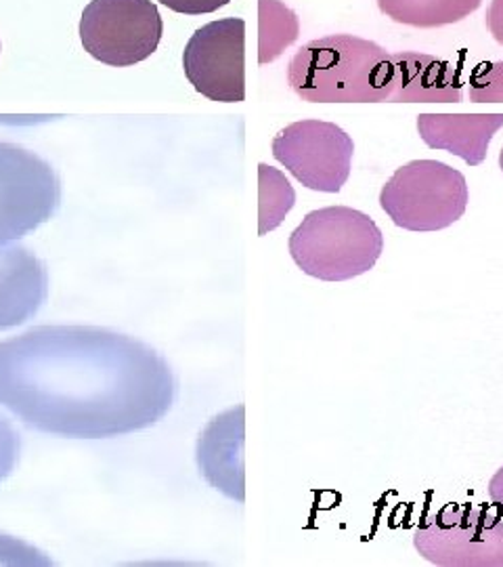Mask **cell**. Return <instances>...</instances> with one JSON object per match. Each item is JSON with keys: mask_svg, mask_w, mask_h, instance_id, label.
<instances>
[{"mask_svg": "<svg viewBox=\"0 0 503 567\" xmlns=\"http://www.w3.org/2000/svg\"><path fill=\"white\" fill-rule=\"evenodd\" d=\"M177 379L160 353L101 326H36L0 341V408L39 433L109 440L160 423Z\"/></svg>", "mask_w": 503, "mask_h": 567, "instance_id": "1", "label": "cell"}, {"mask_svg": "<svg viewBox=\"0 0 503 567\" xmlns=\"http://www.w3.org/2000/svg\"><path fill=\"white\" fill-rule=\"evenodd\" d=\"M287 82L311 103H460V68L413 51L332 34L302 44L287 65Z\"/></svg>", "mask_w": 503, "mask_h": 567, "instance_id": "2", "label": "cell"}, {"mask_svg": "<svg viewBox=\"0 0 503 567\" xmlns=\"http://www.w3.org/2000/svg\"><path fill=\"white\" fill-rule=\"evenodd\" d=\"M383 250V229L369 215L348 206L308 213L290 236L294 264L323 282L359 278L374 269Z\"/></svg>", "mask_w": 503, "mask_h": 567, "instance_id": "3", "label": "cell"}, {"mask_svg": "<svg viewBox=\"0 0 503 567\" xmlns=\"http://www.w3.org/2000/svg\"><path fill=\"white\" fill-rule=\"evenodd\" d=\"M468 200L465 177L439 161L405 164L380 192L384 213L407 231H441L458 224Z\"/></svg>", "mask_w": 503, "mask_h": 567, "instance_id": "4", "label": "cell"}, {"mask_svg": "<svg viewBox=\"0 0 503 567\" xmlns=\"http://www.w3.org/2000/svg\"><path fill=\"white\" fill-rule=\"evenodd\" d=\"M413 547L432 566L503 567V515L449 503L423 517Z\"/></svg>", "mask_w": 503, "mask_h": 567, "instance_id": "5", "label": "cell"}, {"mask_svg": "<svg viewBox=\"0 0 503 567\" xmlns=\"http://www.w3.org/2000/svg\"><path fill=\"white\" fill-rule=\"evenodd\" d=\"M161 34L164 21L151 0H91L81 18L84 51L112 68L149 60Z\"/></svg>", "mask_w": 503, "mask_h": 567, "instance_id": "6", "label": "cell"}, {"mask_svg": "<svg viewBox=\"0 0 503 567\" xmlns=\"http://www.w3.org/2000/svg\"><path fill=\"white\" fill-rule=\"evenodd\" d=\"M273 156L298 182L323 194H338L353 166V137L334 122L301 121L273 140Z\"/></svg>", "mask_w": 503, "mask_h": 567, "instance_id": "7", "label": "cell"}, {"mask_svg": "<svg viewBox=\"0 0 503 567\" xmlns=\"http://www.w3.org/2000/svg\"><path fill=\"white\" fill-rule=\"evenodd\" d=\"M182 70L193 89L210 102L245 100V21L227 18L193 32L182 53Z\"/></svg>", "mask_w": 503, "mask_h": 567, "instance_id": "8", "label": "cell"}, {"mask_svg": "<svg viewBox=\"0 0 503 567\" xmlns=\"http://www.w3.org/2000/svg\"><path fill=\"white\" fill-rule=\"evenodd\" d=\"M55 203L51 171L34 156L0 145V246L46 221Z\"/></svg>", "mask_w": 503, "mask_h": 567, "instance_id": "9", "label": "cell"}, {"mask_svg": "<svg viewBox=\"0 0 503 567\" xmlns=\"http://www.w3.org/2000/svg\"><path fill=\"white\" fill-rule=\"evenodd\" d=\"M243 412L238 405L219 414L203 429L198 442V465L208 484L243 503Z\"/></svg>", "mask_w": 503, "mask_h": 567, "instance_id": "10", "label": "cell"}, {"mask_svg": "<svg viewBox=\"0 0 503 567\" xmlns=\"http://www.w3.org/2000/svg\"><path fill=\"white\" fill-rule=\"evenodd\" d=\"M49 297V274L23 246H0V330L32 320Z\"/></svg>", "mask_w": 503, "mask_h": 567, "instance_id": "11", "label": "cell"}, {"mask_svg": "<svg viewBox=\"0 0 503 567\" xmlns=\"http://www.w3.org/2000/svg\"><path fill=\"white\" fill-rule=\"evenodd\" d=\"M503 126V114H420L418 133L430 150H443L479 166Z\"/></svg>", "mask_w": 503, "mask_h": 567, "instance_id": "12", "label": "cell"}, {"mask_svg": "<svg viewBox=\"0 0 503 567\" xmlns=\"http://www.w3.org/2000/svg\"><path fill=\"white\" fill-rule=\"evenodd\" d=\"M483 0H378L383 16L413 28H443L470 18Z\"/></svg>", "mask_w": 503, "mask_h": 567, "instance_id": "13", "label": "cell"}, {"mask_svg": "<svg viewBox=\"0 0 503 567\" xmlns=\"http://www.w3.org/2000/svg\"><path fill=\"white\" fill-rule=\"evenodd\" d=\"M301 34V21L280 0H259V61L277 60Z\"/></svg>", "mask_w": 503, "mask_h": 567, "instance_id": "14", "label": "cell"}, {"mask_svg": "<svg viewBox=\"0 0 503 567\" xmlns=\"http://www.w3.org/2000/svg\"><path fill=\"white\" fill-rule=\"evenodd\" d=\"M296 204V192L282 171L259 164V234L266 236L283 224Z\"/></svg>", "mask_w": 503, "mask_h": 567, "instance_id": "15", "label": "cell"}, {"mask_svg": "<svg viewBox=\"0 0 503 567\" xmlns=\"http://www.w3.org/2000/svg\"><path fill=\"white\" fill-rule=\"evenodd\" d=\"M470 100L503 103V60L479 63L470 74Z\"/></svg>", "mask_w": 503, "mask_h": 567, "instance_id": "16", "label": "cell"}, {"mask_svg": "<svg viewBox=\"0 0 503 567\" xmlns=\"http://www.w3.org/2000/svg\"><path fill=\"white\" fill-rule=\"evenodd\" d=\"M53 561L44 557L39 548L13 538L9 534H0V566H51Z\"/></svg>", "mask_w": 503, "mask_h": 567, "instance_id": "17", "label": "cell"}, {"mask_svg": "<svg viewBox=\"0 0 503 567\" xmlns=\"http://www.w3.org/2000/svg\"><path fill=\"white\" fill-rule=\"evenodd\" d=\"M20 454V433L0 414V484L18 468Z\"/></svg>", "mask_w": 503, "mask_h": 567, "instance_id": "18", "label": "cell"}, {"mask_svg": "<svg viewBox=\"0 0 503 567\" xmlns=\"http://www.w3.org/2000/svg\"><path fill=\"white\" fill-rule=\"evenodd\" d=\"M160 2L170 11L182 13V16H208L227 7L231 0H160Z\"/></svg>", "mask_w": 503, "mask_h": 567, "instance_id": "19", "label": "cell"}, {"mask_svg": "<svg viewBox=\"0 0 503 567\" xmlns=\"http://www.w3.org/2000/svg\"><path fill=\"white\" fill-rule=\"evenodd\" d=\"M484 21H486L491 37L503 44V0H491Z\"/></svg>", "mask_w": 503, "mask_h": 567, "instance_id": "20", "label": "cell"}, {"mask_svg": "<svg viewBox=\"0 0 503 567\" xmlns=\"http://www.w3.org/2000/svg\"><path fill=\"white\" fill-rule=\"evenodd\" d=\"M489 498L503 515V466H500V471L489 482Z\"/></svg>", "mask_w": 503, "mask_h": 567, "instance_id": "21", "label": "cell"}, {"mask_svg": "<svg viewBox=\"0 0 503 567\" xmlns=\"http://www.w3.org/2000/svg\"><path fill=\"white\" fill-rule=\"evenodd\" d=\"M500 168H502V173H503V147H502V152H500Z\"/></svg>", "mask_w": 503, "mask_h": 567, "instance_id": "22", "label": "cell"}, {"mask_svg": "<svg viewBox=\"0 0 503 567\" xmlns=\"http://www.w3.org/2000/svg\"><path fill=\"white\" fill-rule=\"evenodd\" d=\"M0 49H2V47H0Z\"/></svg>", "mask_w": 503, "mask_h": 567, "instance_id": "23", "label": "cell"}]
</instances>
